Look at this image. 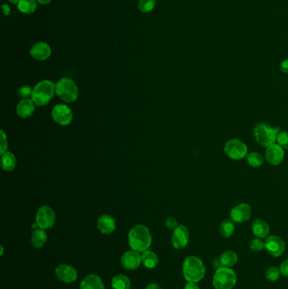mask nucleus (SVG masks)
<instances>
[{"label":"nucleus","instance_id":"obj_1","mask_svg":"<svg viewBox=\"0 0 288 289\" xmlns=\"http://www.w3.org/2000/svg\"><path fill=\"white\" fill-rule=\"evenodd\" d=\"M152 242V237L146 226L138 224L129 231V244L132 250L143 253L149 249Z\"/></svg>","mask_w":288,"mask_h":289},{"label":"nucleus","instance_id":"obj_2","mask_svg":"<svg viewBox=\"0 0 288 289\" xmlns=\"http://www.w3.org/2000/svg\"><path fill=\"white\" fill-rule=\"evenodd\" d=\"M206 266L196 256H188L182 264V274L188 283H199L206 276Z\"/></svg>","mask_w":288,"mask_h":289},{"label":"nucleus","instance_id":"obj_3","mask_svg":"<svg viewBox=\"0 0 288 289\" xmlns=\"http://www.w3.org/2000/svg\"><path fill=\"white\" fill-rule=\"evenodd\" d=\"M56 93V84L48 80H42L33 88L31 100L36 106H43L50 103Z\"/></svg>","mask_w":288,"mask_h":289},{"label":"nucleus","instance_id":"obj_4","mask_svg":"<svg viewBox=\"0 0 288 289\" xmlns=\"http://www.w3.org/2000/svg\"><path fill=\"white\" fill-rule=\"evenodd\" d=\"M215 289H232L237 283V274L232 268L219 267L212 280Z\"/></svg>","mask_w":288,"mask_h":289},{"label":"nucleus","instance_id":"obj_5","mask_svg":"<svg viewBox=\"0 0 288 289\" xmlns=\"http://www.w3.org/2000/svg\"><path fill=\"white\" fill-rule=\"evenodd\" d=\"M278 127H271L266 123H258L254 129V134L257 142L263 146H272L275 144L278 134L280 133Z\"/></svg>","mask_w":288,"mask_h":289},{"label":"nucleus","instance_id":"obj_6","mask_svg":"<svg viewBox=\"0 0 288 289\" xmlns=\"http://www.w3.org/2000/svg\"><path fill=\"white\" fill-rule=\"evenodd\" d=\"M56 94L63 102L73 103L78 98L79 90L72 79L64 77L56 83Z\"/></svg>","mask_w":288,"mask_h":289},{"label":"nucleus","instance_id":"obj_7","mask_svg":"<svg viewBox=\"0 0 288 289\" xmlns=\"http://www.w3.org/2000/svg\"><path fill=\"white\" fill-rule=\"evenodd\" d=\"M56 215L50 206H42L37 211L36 223L41 229L46 230L51 228L54 225Z\"/></svg>","mask_w":288,"mask_h":289},{"label":"nucleus","instance_id":"obj_8","mask_svg":"<svg viewBox=\"0 0 288 289\" xmlns=\"http://www.w3.org/2000/svg\"><path fill=\"white\" fill-rule=\"evenodd\" d=\"M224 152L232 159L241 160L247 156L248 147L241 140L232 139L226 143Z\"/></svg>","mask_w":288,"mask_h":289},{"label":"nucleus","instance_id":"obj_9","mask_svg":"<svg viewBox=\"0 0 288 289\" xmlns=\"http://www.w3.org/2000/svg\"><path fill=\"white\" fill-rule=\"evenodd\" d=\"M53 120L62 126L69 125L73 120V113L70 106L65 104H58L52 111Z\"/></svg>","mask_w":288,"mask_h":289},{"label":"nucleus","instance_id":"obj_10","mask_svg":"<svg viewBox=\"0 0 288 289\" xmlns=\"http://www.w3.org/2000/svg\"><path fill=\"white\" fill-rule=\"evenodd\" d=\"M265 249L266 251L274 257H280L286 250V243L282 238L275 235L266 238L265 242Z\"/></svg>","mask_w":288,"mask_h":289},{"label":"nucleus","instance_id":"obj_11","mask_svg":"<svg viewBox=\"0 0 288 289\" xmlns=\"http://www.w3.org/2000/svg\"><path fill=\"white\" fill-rule=\"evenodd\" d=\"M189 232L187 227L179 225L173 230L172 235V244L176 249H182L188 245Z\"/></svg>","mask_w":288,"mask_h":289},{"label":"nucleus","instance_id":"obj_12","mask_svg":"<svg viewBox=\"0 0 288 289\" xmlns=\"http://www.w3.org/2000/svg\"><path fill=\"white\" fill-rule=\"evenodd\" d=\"M55 275L58 277V279L62 281L63 283H71L77 279L78 273L74 266L66 265V264H61L60 266H57L55 269Z\"/></svg>","mask_w":288,"mask_h":289},{"label":"nucleus","instance_id":"obj_13","mask_svg":"<svg viewBox=\"0 0 288 289\" xmlns=\"http://www.w3.org/2000/svg\"><path fill=\"white\" fill-rule=\"evenodd\" d=\"M141 263H142V257L139 255V252L135 250H129L124 253L121 259L122 266L124 269L129 270V271L137 269Z\"/></svg>","mask_w":288,"mask_h":289},{"label":"nucleus","instance_id":"obj_14","mask_svg":"<svg viewBox=\"0 0 288 289\" xmlns=\"http://www.w3.org/2000/svg\"><path fill=\"white\" fill-rule=\"evenodd\" d=\"M252 209L248 204L242 203L236 206L231 211V219L237 223H242L249 219Z\"/></svg>","mask_w":288,"mask_h":289},{"label":"nucleus","instance_id":"obj_15","mask_svg":"<svg viewBox=\"0 0 288 289\" xmlns=\"http://www.w3.org/2000/svg\"><path fill=\"white\" fill-rule=\"evenodd\" d=\"M285 153L282 146L278 144H273L272 146H268L265 152V157L270 164L273 166H277L280 163H282L284 159Z\"/></svg>","mask_w":288,"mask_h":289},{"label":"nucleus","instance_id":"obj_16","mask_svg":"<svg viewBox=\"0 0 288 289\" xmlns=\"http://www.w3.org/2000/svg\"><path fill=\"white\" fill-rule=\"evenodd\" d=\"M30 53L34 60L44 61L47 60L51 55V48L46 43H37L31 47Z\"/></svg>","mask_w":288,"mask_h":289},{"label":"nucleus","instance_id":"obj_17","mask_svg":"<svg viewBox=\"0 0 288 289\" xmlns=\"http://www.w3.org/2000/svg\"><path fill=\"white\" fill-rule=\"evenodd\" d=\"M36 108V104L34 103L31 98L21 99L16 106V113L18 116L22 119H27L33 114Z\"/></svg>","mask_w":288,"mask_h":289},{"label":"nucleus","instance_id":"obj_18","mask_svg":"<svg viewBox=\"0 0 288 289\" xmlns=\"http://www.w3.org/2000/svg\"><path fill=\"white\" fill-rule=\"evenodd\" d=\"M97 228L104 234L113 233L116 228V222L113 216L110 215H103L97 220Z\"/></svg>","mask_w":288,"mask_h":289},{"label":"nucleus","instance_id":"obj_19","mask_svg":"<svg viewBox=\"0 0 288 289\" xmlns=\"http://www.w3.org/2000/svg\"><path fill=\"white\" fill-rule=\"evenodd\" d=\"M80 289H105L103 280L96 274L86 276L80 283Z\"/></svg>","mask_w":288,"mask_h":289},{"label":"nucleus","instance_id":"obj_20","mask_svg":"<svg viewBox=\"0 0 288 289\" xmlns=\"http://www.w3.org/2000/svg\"><path fill=\"white\" fill-rule=\"evenodd\" d=\"M252 232L258 239H265L270 233V228L265 221L256 219L252 223Z\"/></svg>","mask_w":288,"mask_h":289},{"label":"nucleus","instance_id":"obj_21","mask_svg":"<svg viewBox=\"0 0 288 289\" xmlns=\"http://www.w3.org/2000/svg\"><path fill=\"white\" fill-rule=\"evenodd\" d=\"M238 254L233 250H227L225 252L222 253V256H220L219 262L221 267H228L232 268V266H235L238 262Z\"/></svg>","mask_w":288,"mask_h":289},{"label":"nucleus","instance_id":"obj_22","mask_svg":"<svg viewBox=\"0 0 288 289\" xmlns=\"http://www.w3.org/2000/svg\"><path fill=\"white\" fill-rule=\"evenodd\" d=\"M16 158H15V156L14 155L13 153L10 152H6L2 154L1 166L3 167V170H5L7 172L12 171V170L15 169V167L16 166Z\"/></svg>","mask_w":288,"mask_h":289},{"label":"nucleus","instance_id":"obj_23","mask_svg":"<svg viewBox=\"0 0 288 289\" xmlns=\"http://www.w3.org/2000/svg\"><path fill=\"white\" fill-rule=\"evenodd\" d=\"M141 257H142L143 265L146 266V268H149V269L155 268L159 263V259H158L156 253L152 252L148 249L142 253Z\"/></svg>","mask_w":288,"mask_h":289},{"label":"nucleus","instance_id":"obj_24","mask_svg":"<svg viewBox=\"0 0 288 289\" xmlns=\"http://www.w3.org/2000/svg\"><path fill=\"white\" fill-rule=\"evenodd\" d=\"M47 240V235H46L45 230L38 229L34 230L33 233L31 234V243L36 249L42 248Z\"/></svg>","mask_w":288,"mask_h":289},{"label":"nucleus","instance_id":"obj_25","mask_svg":"<svg viewBox=\"0 0 288 289\" xmlns=\"http://www.w3.org/2000/svg\"><path fill=\"white\" fill-rule=\"evenodd\" d=\"M112 287L113 289H130V280L125 275H116L112 279Z\"/></svg>","mask_w":288,"mask_h":289},{"label":"nucleus","instance_id":"obj_26","mask_svg":"<svg viewBox=\"0 0 288 289\" xmlns=\"http://www.w3.org/2000/svg\"><path fill=\"white\" fill-rule=\"evenodd\" d=\"M17 5L20 12L27 15L34 13L37 6L36 0H20Z\"/></svg>","mask_w":288,"mask_h":289},{"label":"nucleus","instance_id":"obj_27","mask_svg":"<svg viewBox=\"0 0 288 289\" xmlns=\"http://www.w3.org/2000/svg\"><path fill=\"white\" fill-rule=\"evenodd\" d=\"M220 233L223 238H230L235 231V225L232 220L227 219L220 226Z\"/></svg>","mask_w":288,"mask_h":289},{"label":"nucleus","instance_id":"obj_28","mask_svg":"<svg viewBox=\"0 0 288 289\" xmlns=\"http://www.w3.org/2000/svg\"><path fill=\"white\" fill-rule=\"evenodd\" d=\"M247 160L249 165L254 167H261L264 163V158L263 156L258 152H252L248 154L247 156Z\"/></svg>","mask_w":288,"mask_h":289},{"label":"nucleus","instance_id":"obj_29","mask_svg":"<svg viewBox=\"0 0 288 289\" xmlns=\"http://www.w3.org/2000/svg\"><path fill=\"white\" fill-rule=\"evenodd\" d=\"M281 271L280 268H277L275 266H272L267 269L265 272V278L270 281V282H275L280 278L281 276Z\"/></svg>","mask_w":288,"mask_h":289},{"label":"nucleus","instance_id":"obj_30","mask_svg":"<svg viewBox=\"0 0 288 289\" xmlns=\"http://www.w3.org/2000/svg\"><path fill=\"white\" fill-rule=\"evenodd\" d=\"M155 4L156 0H139L138 7L142 13H149L154 9Z\"/></svg>","mask_w":288,"mask_h":289},{"label":"nucleus","instance_id":"obj_31","mask_svg":"<svg viewBox=\"0 0 288 289\" xmlns=\"http://www.w3.org/2000/svg\"><path fill=\"white\" fill-rule=\"evenodd\" d=\"M249 248L254 252H260L265 249V243L262 241L261 239H254L249 243Z\"/></svg>","mask_w":288,"mask_h":289},{"label":"nucleus","instance_id":"obj_32","mask_svg":"<svg viewBox=\"0 0 288 289\" xmlns=\"http://www.w3.org/2000/svg\"><path fill=\"white\" fill-rule=\"evenodd\" d=\"M276 141L279 146H282V148L288 149V131L280 132L276 138Z\"/></svg>","mask_w":288,"mask_h":289},{"label":"nucleus","instance_id":"obj_33","mask_svg":"<svg viewBox=\"0 0 288 289\" xmlns=\"http://www.w3.org/2000/svg\"><path fill=\"white\" fill-rule=\"evenodd\" d=\"M32 91H33V89H31V87L29 86H23V87H20L18 91V96L21 97L22 99H27L29 97H31Z\"/></svg>","mask_w":288,"mask_h":289},{"label":"nucleus","instance_id":"obj_34","mask_svg":"<svg viewBox=\"0 0 288 289\" xmlns=\"http://www.w3.org/2000/svg\"><path fill=\"white\" fill-rule=\"evenodd\" d=\"M8 149V142H7L6 134L4 133L3 130H1V142H0V152L3 154L7 152Z\"/></svg>","mask_w":288,"mask_h":289},{"label":"nucleus","instance_id":"obj_35","mask_svg":"<svg viewBox=\"0 0 288 289\" xmlns=\"http://www.w3.org/2000/svg\"><path fill=\"white\" fill-rule=\"evenodd\" d=\"M166 226L167 228L171 230L175 229L177 227L179 226L178 221L173 216H169L165 221Z\"/></svg>","mask_w":288,"mask_h":289},{"label":"nucleus","instance_id":"obj_36","mask_svg":"<svg viewBox=\"0 0 288 289\" xmlns=\"http://www.w3.org/2000/svg\"><path fill=\"white\" fill-rule=\"evenodd\" d=\"M280 271L282 276L288 277V259H285L280 266Z\"/></svg>","mask_w":288,"mask_h":289},{"label":"nucleus","instance_id":"obj_37","mask_svg":"<svg viewBox=\"0 0 288 289\" xmlns=\"http://www.w3.org/2000/svg\"><path fill=\"white\" fill-rule=\"evenodd\" d=\"M280 69H281L282 72H284V73H288V60L282 61L281 65H280Z\"/></svg>","mask_w":288,"mask_h":289},{"label":"nucleus","instance_id":"obj_38","mask_svg":"<svg viewBox=\"0 0 288 289\" xmlns=\"http://www.w3.org/2000/svg\"><path fill=\"white\" fill-rule=\"evenodd\" d=\"M2 10H3V13L4 15H10L11 10H10L9 5H7V4H3V5H2Z\"/></svg>","mask_w":288,"mask_h":289},{"label":"nucleus","instance_id":"obj_39","mask_svg":"<svg viewBox=\"0 0 288 289\" xmlns=\"http://www.w3.org/2000/svg\"><path fill=\"white\" fill-rule=\"evenodd\" d=\"M184 289H200L196 283H188L184 287Z\"/></svg>","mask_w":288,"mask_h":289},{"label":"nucleus","instance_id":"obj_40","mask_svg":"<svg viewBox=\"0 0 288 289\" xmlns=\"http://www.w3.org/2000/svg\"><path fill=\"white\" fill-rule=\"evenodd\" d=\"M146 289H162V288L157 283H152L146 287Z\"/></svg>","mask_w":288,"mask_h":289},{"label":"nucleus","instance_id":"obj_41","mask_svg":"<svg viewBox=\"0 0 288 289\" xmlns=\"http://www.w3.org/2000/svg\"><path fill=\"white\" fill-rule=\"evenodd\" d=\"M38 3H41V4H47V3H50L52 0H37Z\"/></svg>","mask_w":288,"mask_h":289},{"label":"nucleus","instance_id":"obj_42","mask_svg":"<svg viewBox=\"0 0 288 289\" xmlns=\"http://www.w3.org/2000/svg\"><path fill=\"white\" fill-rule=\"evenodd\" d=\"M10 3H13V4H18V3L20 2V0H9Z\"/></svg>","mask_w":288,"mask_h":289},{"label":"nucleus","instance_id":"obj_43","mask_svg":"<svg viewBox=\"0 0 288 289\" xmlns=\"http://www.w3.org/2000/svg\"><path fill=\"white\" fill-rule=\"evenodd\" d=\"M3 246H1V256H3Z\"/></svg>","mask_w":288,"mask_h":289}]
</instances>
